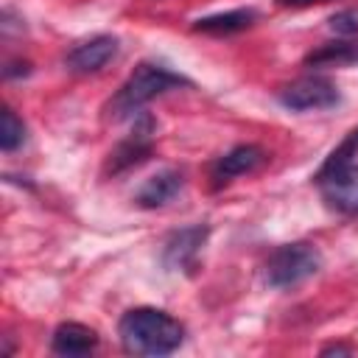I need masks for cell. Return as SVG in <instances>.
<instances>
[{
	"instance_id": "2",
	"label": "cell",
	"mask_w": 358,
	"mask_h": 358,
	"mask_svg": "<svg viewBox=\"0 0 358 358\" xmlns=\"http://www.w3.org/2000/svg\"><path fill=\"white\" fill-rule=\"evenodd\" d=\"M173 87H190V78L162 67V64H154V62H140L131 76L117 87V92L106 101L103 106V115L109 120H123V117H134L140 115V109L154 101L157 95L173 90Z\"/></svg>"
},
{
	"instance_id": "18",
	"label": "cell",
	"mask_w": 358,
	"mask_h": 358,
	"mask_svg": "<svg viewBox=\"0 0 358 358\" xmlns=\"http://www.w3.org/2000/svg\"><path fill=\"white\" fill-rule=\"evenodd\" d=\"M352 347H344V344H327L322 347V355H350Z\"/></svg>"
},
{
	"instance_id": "4",
	"label": "cell",
	"mask_w": 358,
	"mask_h": 358,
	"mask_svg": "<svg viewBox=\"0 0 358 358\" xmlns=\"http://www.w3.org/2000/svg\"><path fill=\"white\" fill-rule=\"evenodd\" d=\"M322 201L350 218H358V165L352 159H324L313 173Z\"/></svg>"
},
{
	"instance_id": "10",
	"label": "cell",
	"mask_w": 358,
	"mask_h": 358,
	"mask_svg": "<svg viewBox=\"0 0 358 358\" xmlns=\"http://www.w3.org/2000/svg\"><path fill=\"white\" fill-rule=\"evenodd\" d=\"M185 187V173L176 171V168H165V171H157L154 176H148L140 190L134 193V204L143 207V210H157V207H165L168 201H173Z\"/></svg>"
},
{
	"instance_id": "3",
	"label": "cell",
	"mask_w": 358,
	"mask_h": 358,
	"mask_svg": "<svg viewBox=\"0 0 358 358\" xmlns=\"http://www.w3.org/2000/svg\"><path fill=\"white\" fill-rule=\"evenodd\" d=\"M322 252L316 249V243H308V241H291V243H282L277 246L266 266H263V277H266V285L277 288V291H285V288H294L299 282H305L308 277H313L319 268H322Z\"/></svg>"
},
{
	"instance_id": "15",
	"label": "cell",
	"mask_w": 358,
	"mask_h": 358,
	"mask_svg": "<svg viewBox=\"0 0 358 358\" xmlns=\"http://www.w3.org/2000/svg\"><path fill=\"white\" fill-rule=\"evenodd\" d=\"M327 28L336 34V36H358V8H341L336 11L330 20H327Z\"/></svg>"
},
{
	"instance_id": "12",
	"label": "cell",
	"mask_w": 358,
	"mask_h": 358,
	"mask_svg": "<svg viewBox=\"0 0 358 358\" xmlns=\"http://www.w3.org/2000/svg\"><path fill=\"white\" fill-rule=\"evenodd\" d=\"M257 22V11L255 8H232V11H221V14H210L193 22L196 34H210V36H229V34H241L246 28H252Z\"/></svg>"
},
{
	"instance_id": "7",
	"label": "cell",
	"mask_w": 358,
	"mask_h": 358,
	"mask_svg": "<svg viewBox=\"0 0 358 358\" xmlns=\"http://www.w3.org/2000/svg\"><path fill=\"white\" fill-rule=\"evenodd\" d=\"M207 235H210V227H207V224H190V227L173 229V232L165 238L162 252H159L162 268H165V271H185V274H193L196 266H199L201 246L207 243Z\"/></svg>"
},
{
	"instance_id": "6",
	"label": "cell",
	"mask_w": 358,
	"mask_h": 358,
	"mask_svg": "<svg viewBox=\"0 0 358 358\" xmlns=\"http://www.w3.org/2000/svg\"><path fill=\"white\" fill-rule=\"evenodd\" d=\"M277 101L291 112H310V109H330L341 101L338 87L327 76H305L285 84L277 92Z\"/></svg>"
},
{
	"instance_id": "5",
	"label": "cell",
	"mask_w": 358,
	"mask_h": 358,
	"mask_svg": "<svg viewBox=\"0 0 358 358\" xmlns=\"http://www.w3.org/2000/svg\"><path fill=\"white\" fill-rule=\"evenodd\" d=\"M154 134H157V120H154L148 112L134 115L131 131L109 151L106 173L117 176V173H123V171L137 168L140 162H145V159L154 154Z\"/></svg>"
},
{
	"instance_id": "13",
	"label": "cell",
	"mask_w": 358,
	"mask_h": 358,
	"mask_svg": "<svg viewBox=\"0 0 358 358\" xmlns=\"http://www.w3.org/2000/svg\"><path fill=\"white\" fill-rule=\"evenodd\" d=\"M308 67H347L358 64V42L355 39H338V42H324L316 50L305 56Z\"/></svg>"
},
{
	"instance_id": "9",
	"label": "cell",
	"mask_w": 358,
	"mask_h": 358,
	"mask_svg": "<svg viewBox=\"0 0 358 358\" xmlns=\"http://www.w3.org/2000/svg\"><path fill=\"white\" fill-rule=\"evenodd\" d=\"M266 159H268V154H266L260 145H255V143L235 145V148H229L224 157H218V159L213 162V171H210L213 185L221 187V185H227V182H232V179H238V176H246V173L257 171Z\"/></svg>"
},
{
	"instance_id": "17",
	"label": "cell",
	"mask_w": 358,
	"mask_h": 358,
	"mask_svg": "<svg viewBox=\"0 0 358 358\" xmlns=\"http://www.w3.org/2000/svg\"><path fill=\"white\" fill-rule=\"evenodd\" d=\"M322 3H330V0H277V6L282 8H305V6H322Z\"/></svg>"
},
{
	"instance_id": "8",
	"label": "cell",
	"mask_w": 358,
	"mask_h": 358,
	"mask_svg": "<svg viewBox=\"0 0 358 358\" xmlns=\"http://www.w3.org/2000/svg\"><path fill=\"white\" fill-rule=\"evenodd\" d=\"M115 56H117V39L109 36V34H98V36H92V39L78 42V45L64 56V67H67L70 73L90 76V73L103 70Z\"/></svg>"
},
{
	"instance_id": "16",
	"label": "cell",
	"mask_w": 358,
	"mask_h": 358,
	"mask_svg": "<svg viewBox=\"0 0 358 358\" xmlns=\"http://www.w3.org/2000/svg\"><path fill=\"white\" fill-rule=\"evenodd\" d=\"M20 76H31V62L25 59H14L3 67V78H20Z\"/></svg>"
},
{
	"instance_id": "11",
	"label": "cell",
	"mask_w": 358,
	"mask_h": 358,
	"mask_svg": "<svg viewBox=\"0 0 358 358\" xmlns=\"http://www.w3.org/2000/svg\"><path fill=\"white\" fill-rule=\"evenodd\" d=\"M95 347H98V333L81 322H62L50 336V350L56 355L78 358V355H90Z\"/></svg>"
},
{
	"instance_id": "1",
	"label": "cell",
	"mask_w": 358,
	"mask_h": 358,
	"mask_svg": "<svg viewBox=\"0 0 358 358\" xmlns=\"http://www.w3.org/2000/svg\"><path fill=\"white\" fill-rule=\"evenodd\" d=\"M117 336H120V344L126 352L162 358V355H171L182 347L185 324L162 308L140 305V308H129L120 316Z\"/></svg>"
},
{
	"instance_id": "14",
	"label": "cell",
	"mask_w": 358,
	"mask_h": 358,
	"mask_svg": "<svg viewBox=\"0 0 358 358\" xmlns=\"http://www.w3.org/2000/svg\"><path fill=\"white\" fill-rule=\"evenodd\" d=\"M22 143H25V123H22V117L11 106H3V115H0V148L6 154H11Z\"/></svg>"
}]
</instances>
